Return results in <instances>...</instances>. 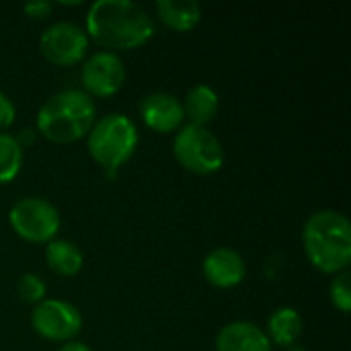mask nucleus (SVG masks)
<instances>
[{
	"label": "nucleus",
	"instance_id": "nucleus-14",
	"mask_svg": "<svg viewBox=\"0 0 351 351\" xmlns=\"http://www.w3.org/2000/svg\"><path fill=\"white\" fill-rule=\"evenodd\" d=\"M183 113L193 125H208L220 109V97L218 93L208 84H195L187 90L185 99L181 101Z\"/></svg>",
	"mask_w": 351,
	"mask_h": 351
},
{
	"label": "nucleus",
	"instance_id": "nucleus-23",
	"mask_svg": "<svg viewBox=\"0 0 351 351\" xmlns=\"http://www.w3.org/2000/svg\"><path fill=\"white\" fill-rule=\"evenodd\" d=\"M58 351H90V348L80 341H68V343H62Z\"/></svg>",
	"mask_w": 351,
	"mask_h": 351
},
{
	"label": "nucleus",
	"instance_id": "nucleus-5",
	"mask_svg": "<svg viewBox=\"0 0 351 351\" xmlns=\"http://www.w3.org/2000/svg\"><path fill=\"white\" fill-rule=\"evenodd\" d=\"M177 162L193 175H212L224 165V148L214 132L204 125L185 123L173 142Z\"/></svg>",
	"mask_w": 351,
	"mask_h": 351
},
{
	"label": "nucleus",
	"instance_id": "nucleus-21",
	"mask_svg": "<svg viewBox=\"0 0 351 351\" xmlns=\"http://www.w3.org/2000/svg\"><path fill=\"white\" fill-rule=\"evenodd\" d=\"M51 8H53V4L47 2V0H35V2H27V4L23 6L25 14H27L29 19H35V21H37V19L49 16Z\"/></svg>",
	"mask_w": 351,
	"mask_h": 351
},
{
	"label": "nucleus",
	"instance_id": "nucleus-24",
	"mask_svg": "<svg viewBox=\"0 0 351 351\" xmlns=\"http://www.w3.org/2000/svg\"><path fill=\"white\" fill-rule=\"evenodd\" d=\"M286 351H308L306 348H302V346H292V348H288Z\"/></svg>",
	"mask_w": 351,
	"mask_h": 351
},
{
	"label": "nucleus",
	"instance_id": "nucleus-2",
	"mask_svg": "<svg viewBox=\"0 0 351 351\" xmlns=\"http://www.w3.org/2000/svg\"><path fill=\"white\" fill-rule=\"evenodd\" d=\"M302 245L315 269L335 276L348 271L351 263V222L341 212L319 210L304 224Z\"/></svg>",
	"mask_w": 351,
	"mask_h": 351
},
{
	"label": "nucleus",
	"instance_id": "nucleus-16",
	"mask_svg": "<svg viewBox=\"0 0 351 351\" xmlns=\"http://www.w3.org/2000/svg\"><path fill=\"white\" fill-rule=\"evenodd\" d=\"M45 263L56 276L72 278L82 269L84 257H82V251L74 243L64 241V239H53L45 247Z\"/></svg>",
	"mask_w": 351,
	"mask_h": 351
},
{
	"label": "nucleus",
	"instance_id": "nucleus-22",
	"mask_svg": "<svg viewBox=\"0 0 351 351\" xmlns=\"http://www.w3.org/2000/svg\"><path fill=\"white\" fill-rule=\"evenodd\" d=\"M35 130H31V128H27V130H21V134L19 136H14V140H16V144L21 146V150L23 148H27V146H31L33 142H35Z\"/></svg>",
	"mask_w": 351,
	"mask_h": 351
},
{
	"label": "nucleus",
	"instance_id": "nucleus-11",
	"mask_svg": "<svg viewBox=\"0 0 351 351\" xmlns=\"http://www.w3.org/2000/svg\"><path fill=\"white\" fill-rule=\"evenodd\" d=\"M202 269L208 284L220 290L237 288L247 276L245 259L241 257V253H237L230 247H220L210 251L204 259Z\"/></svg>",
	"mask_w": 351,
	"mask_h": 351
},
{
	"label": "nucleus",
	"instance_id": "nucleus-8",
	"mask_svg": "<svg viewBox=\"0 0 351 351\" xmlns=\"http://www.w3.org/2000/svg\"><path fill=\"white\" fill-rule=\"evenodd\" d=\"M88 49V37L84 29L74 23L60 21L49 25L39 37L41 56L56 66L80 64Z\"/></svg>",
	"mask_w": 351,
	"mask_h": 351
},
{
	"label": "nucleus",
	"instance_id": "nucleus-9",
	"mask_svg": "<svg viewBox=\"0 0 351 351\" xmlns=\"http://www.w3.org/2000/svg\"><path fill=\"white\" fill-rule=\"evenodd\" d=\"M84 93L93 97H113L125 82V64L115 51H97L84 60L80 70Z\"/></svg>",
	"mask_w": 351,
	"mask_h": 351
},
{
	"label": "nucleus",
	"instance_id": "nucleus-15",
	"mask_svg": "<svg viewBox=\"0 0 351 351\" xmlns=\"http://www.w3.org/2000/svg\"><path fill=\"white\" fill-rule=\"evenodd\" d=\"M158 19L173 31L187 33L202 21V6L193 0H160L156 2Z\"/></svg>",
	"mask_w": 351,
	"mask_h": 351
},
{
	"label": "nucleus",
	"instance_id": "nucleus-3",
	"mask_svg": "<svg viewBox=\"0 0 351 351\" xmlns=\"http://www.w3.org/2000/svg\"><path fill=\"white\" fill-rule=\"evenodd\" d=\"M95 115V101L84 90L66 88L39 107L37 132L53 144H72L90 132Z\"/></svg>",
	"mask_w": 351,
	"mask_h": 351
},
{
	"label": "nucleus",
	"instance_id": "nucleus-4",
	"mask_svg": "<svg viewBox=\"0 0 351 351\" xmlns=\"http://www.w3.org/2000/svg\"><path fill=\"white\" fill-rule=\"evenodd\" d=\"M88 136V154L105 171H119L132 160L138 148V128L123 113H109L97 119Z\"/></svg>",
	"mask_w": 351,
	"mask_h": 351
},
{
	"label": "nucleus",
	"instance_id": "nucleus-7",
	"mask_svg": "<svg viewBox=\"0 0 351 351\" xmlns=\"http://www.w3.org/2000/svg\"><path fill=\"white\" fill-rule=\"evenodd\" d=\"M31 327L39 337L47 341L68 343L74 341V337L80 333L82 315L68 300L45 298L43 302L35 304L31 313Z\"/></svg>",
	"mask_w": 351,
	"mask_h": 351
},
{
	"label": "nucleus",
	"instance_id": "nucleus-10",
	"mask_svg": "<svg viewBox=\"0 0 351 351\" xmlns=\"http://www.w3.org/2000/svg\"><path fill=\"white\" fill-rule=\"evenodd\" d=\"M140 117L144 121L146 128H150L156 134H171L177 132L183 121H185V113H183V105L181 101L171 95V93H150L142 99L140 103Z\"/></svg>",
	"mask_w": 351,
	"mask_h": 351
},
{
	"label": "nucleus",
	"instance_id": "nucleus-19",
	"mask_svg": "<svg viewBox=\"0 0 351 351\" xmlns=\"http://www.w3.org/2000/svg\"><path fill=\"white\" fill-rule=\"evenodd\" d=\"M329 298L333 302V306L348 315L351 311V276L348 271H341L335 276V280L329 286Z\"/></svg>",
	"mask_w": 351,
	"mask_h": 351
},
{
	"label": "nucleus",
	"instance_id": "nucleus-17",
	"mask_svg": "<svg viewBox=\"0 0 351 351\" xmlns=\"http://www.w3.org/2000/svg\"><path fill=\"white\" fill-rule=\"evenodd\" d=\"M23 167V150L14 136L0 132V185L16 179Z\"/></svg>",
	"mask_w": 351,
	"mask_h": 351
},
{
	"label": "nucleus",
	"instance_id": "nucleus-12",
	"mask_svg": "<svg viewBox=\"0 0 351 351\" xmlns=\"http://www.w3.org/2000/svg\"><path fill=\"white\" fill-rule=\"evenodd\" d=\"M216 351H271V343L261 327L249 321H232L220 329Z\"/></svg>",
	"mask_w": 351,
	"mask_h": 351
},
{
	"label": "nucleus",
	"instance_id": "nucleus-20",
	"mask_svg": "<svg viewBox=\"0 0 351 351\" xmlns=\"http://www.w3.org/2000/svg\"><path fill=\"white\" fill-rule=\"evenodd\" d=\"M14 115H16V111H14L12 101L8 99V95H4L0 90V132H4V130H8L12 125Z\"/></svg>",
	"mask_w": 351,
	"mask_h": 351
},
{
	"label": "nucleus",
	"instance_id": "nucleus-18",
	"mask_svg": "<svg viewBox=\"0 0 351 351\" xmlns=\"http://www.w3.org/2000/svg\"><path fill=\"white\" fill-rule=\"evenodd\" d=\"M45 292H47V288H45L43 280L39 276H35V274H25L16 282V294L27 304L43 302L45 300Z\"/></svg>",
	"mask_w": 351,
	"mask_h": 351
},
{
	"label": "nucleus",
	"instance_id": "nucleus-6",
	"mask_svg": "<svg viewBox=\"0 0 351 351\" xmlns=\"http://www.w3.org/2000/svg\"><path fill=\"white\" fill-rule=\"evenodd\" d=\"M14 234L27 243H51L60 230L58 208L43 197L19 199L8 214Z\"/></svg>",
	"mask_w": 351,
	"mask_h": 351
},
{
	"label": "nucleus",
	"instance_id": "nucleus-1",
	"mask_svg": "<svg viewBox=\"0 0 351 351\" xmlns=\"http://www.w3.org/2000/svg\"><path fill=\"white\" fill-rule=\"evenodd\" d=\"M86 37L109 49H136L154 35L152 16L130 0H97L86 14Z\"/></svg>",
	"mask_w": 351,
	"mask_h": 351
},
{
	"label": "nucleus",
	"instance_id": "nucleus-13",
	"mask_svg": "<svg viewBox=\"0 0 351 351\" xmlns=\"http://www.w3.org/2000/svg\"><path fill=\"white\" fill-rule=\"evenodd\" d=\"M302 331H304V323H302L300 313L296 308L282 306V308L274 311L271 317L267 319L265 335H267L271 346L288 350L292 346H298Z\"/></svg>",
	"mask_w": 351,
	"mask_h": 351
}]
</instances>
